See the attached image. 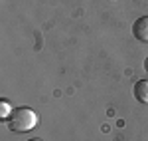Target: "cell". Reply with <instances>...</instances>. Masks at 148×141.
<instances>
[{
  "label": "cell",
  "mask_w": 148,
  "mask_h": 141,
  "mask_svg": "<svg viewBox=\"0 0 148 141\" xmlns=\"http://www.w3.org/2000/svg\"><path fill=\"white\" fill-rule=\"evenodd\" d=\"M6 123H8L10 131H14V133H26V131H32L38 125V113L30 107H16V109H12Z\"/></svg>",
  "instance_id": "1"
},
{
  "label": "cell",
  "mask_w": 148,
  "mask_h": 141,
  "mask_svg": "<svg viewBox=\"0 0 148 141\" xmlns=\"http://www.w3.org/2000/svg\"><path fill=\"white\" fill-rule=\"evenodd\" d=\"M132 34L138 42H148V16H140L136 22L132 24Z\"/></svg>",
  "instance_id": "2"
},
{
  "label": "cell",
  "mask_w": 148,
  "mask_h": 141,
  "mask_svg": "<svg viewBox=\"0 0 148 141\" xmlns=\"http://www.w3.org/2000/svg\"><path fill=\"white\" fill-rule=\"evenodd\" d=\"M132 92H134V99L138 103H148V80H138Z\"/></svg>",
  "instance_id": "3"
},
{
  "label": "cell",
  "mask_w": 148,
  "mask_h": 141,
  "mask_svg": "<svg viewBox=\"0 0 148 141\" xmlns=\"http://www.w3.org/2000/svg\"><path fill=\"white\" fill-rule=\"evenodd\" d=\"M10 113H12V107H10V103H8L6 99H2V101H0V117L4 119V121H8Z\"/></svg>",
  "instance_id": "4"
},
{
  "label": "cell",
  "mask_w": 148,
  "mask_h": 141,
  "mask_svg": "<svg viewBox=\"0 0 148 141\" xmlns=\"http://www.w3.org/2000/svg\"><path fill=\"white\" fill-rule=\"evenodd\" d=\"M144 70L148 72V56H146V58H144Z\"/></svg>",
  "instance_id": "5"
},
{
  "label": "cell",
  "mask_w": 148,
  "mask_h": 141,
  "mask_svg": "<svg viewBox=\"0 0 148 141\" xmlns=\"http://www.w3.org/2000/svg\"><path fill=\"white\" fill-rule=\"evenodd\" d=\"M28 141H42V139H36V137H34V139H28Z\"/></svg>",
  "instance_id": "6"
}]
</instances>
